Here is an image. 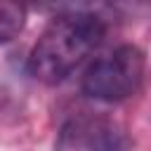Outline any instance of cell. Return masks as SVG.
<instances>
[{
  "mask_svg": "<svg viewBox=\"0 0 151 151\" xmlns=\"http://www.w3.org/2000/svg\"><path fill=\"white\" fill-rule=\"evenodd\" d=\"M127 146L123 132L113 120L94 113H76L68 118L57 137V149H83V151H111Z\"/></svg>",
  "mask_w": 151,
  "mask_h": 151,
  "instance_id": "cell-3",
  "label": "cell"
},
{
  "mask_svg": "<svg viewBox=\"0 0 151 151\" xmlns=\"http://www.w3.org/2000/svg\"><path fill=\"white\" fill-rule=\"evenodd\" d=\"M28 14V0H0V45L14 40L24 26Z\"/></svg>",
  "mask_w": 151,
  "mask_h": 151,
  "instance_id": "cell-4",
  "label": "cell"
},
{
  "mask_svg": "<svg viewBox=\"0 0 151 151\" xmlns=\"http://www.w3.org/2000/svg\"><path fill=\"white\" fill-rule=\"evenodd\" d=\"M146 71L144 52L134 45H120L97 57L83 73V92L97 101L116 104L132 97Z\"/></svg>",
  "mask_w": 151,
  "mask_h": 151,
  "instance_id": "cell-2",
  "label": "cell"
},
{
  "mask_svg": "<svg viewBox=\"0 0 151 151\" xmlns=\"http://www.w3.org/2000/svg\"><path fill=\"white\" fill-rule=\"evenodd\" d=\"M106 35L104 19L94 12L59 14L38 38L28 54V71L45 85L64 83L80 68Z\"/></svg>",
  "mask_w": 151,
  "mask_h": 151,
  "instance_id": "cell-1",
  "label": "cell"
}]
</instances>
